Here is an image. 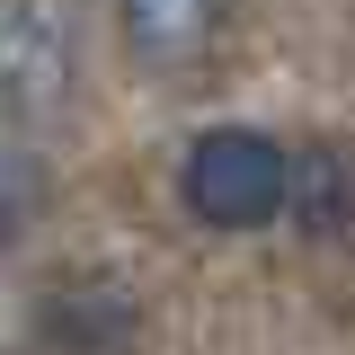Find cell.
Listing matches in <instances>:
<instances>
[{
	"label": "cell",
	"mask_w": 355,
	"mask_h": 355,
	"mask_svg": "<svg viewBox=\"0 0 355 355\" xmlns=\"http://www.w3.org/2000/svg\"><path fill=\"white\" fill-rule=\"evenodd\" d=\"M116 9H125V44L142 62H187L214 27V0H116Z\"/></svg>",
	"instance_id": "obj_3"
},
{
	"label": "cell",
	"mask_w": 355,
	"mask_h": 355,
	"mask_svg": "<svg viewBox=\"0 0 355 355\" xmlns=\"http://www.w3.org/2000/svg\"><path fill=\"white\" fill-rule=\"evenodd\" d=\"M284 214L311 240H355V151L347 142H302L284 151Z\"/></svg>",
	"instance_id": "obj_2"
},
{
	"label": "cell",
	"mask_w": 355,
	"mask_h": 355,
	"mask_svg": "<svg viewBox=\"0 0 355 355\" xmlns=\"http://www.w3.org/2000/svg\"><path fill=\"white\" fill-rule=\"evenodd\" d=\"M178 196L205 231H266L284 214V142L258 125H205L178 160Z\"/></svg>",
	"instance_id": "obj_1"
}]
</instances>
